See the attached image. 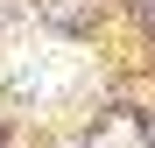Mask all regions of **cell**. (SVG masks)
<instances>
[{"label": "cell", "instance_id": "cell-1", "mask_svg": "<svg viewBox=\"0 0 155 148\" xmlns=\"http://www.w3.org/2000/svg\"><path fill=\"white\" fill-rule=\"evenodd\" d=\"M78 78H85V57H78L71 42H28V49H14V64H7V85L21 99H64Z\"/></svg>", "mask_w": 155, "mask_h": 148}, {"label": "cell", "instance_id": "cell-2", "mask_svg": "<svg viewBox=\"0 0 155 148\" xmlns=\"http://www.w3.org/2000/svg\"><path fill=\"white\" fill-rule=\"evenodd\" d=\"M92 148H141V134H134V120H106V134Z\"/></svg>", "mask_w": 155, "mask_h": 148}]
</instances>
